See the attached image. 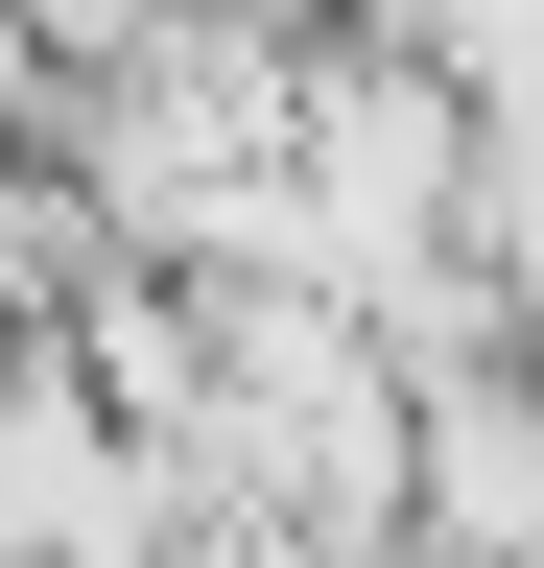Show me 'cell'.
I'll return each instance as SVG.
<instances>
[{
  "instance_id": "obj_3",
  "label": "cell",
  "mask_w": 544,
  "mask_h": 568,
  "mask_svg": "<svg viewBox=\"0 0 544 568\" xmlns=\"http://www.w3.org/2000/svg\"><path fill=\"white\" fill-rule=\"evenodd\" d=\"M379 568H521V545H379Z\"/></svg>"
},
{
  "instance_id": "obj_1",
  "label": "cell",
  "mask_w": 544,
  "mask_h": 568,
  "mask_svg": "<svg viewBox=\"0 0 544 568\" xmlns=\"http://www.w3.org/2000/svg\"><path fill=\"white\" fill-rule=\"evenodd\" d=\"M0 568H166V450L72 379V332H0Z\"/></svg>"
},
{
  "instance_id": "obj_2",
  "label": "cell",
  "mask_w": 544,
  "mask_h": 568,
  "mask_svg": "<svg viewBox=\"0 0 544 568\" xmlns=\"http://www.w3.org/2000/svg\"><path fill=\"white\" fill-rule=\"evenodd\" d=\"M450 237L497 261V308H544V119H473L450 142Z\"/></svg>"
}]
</instances>
